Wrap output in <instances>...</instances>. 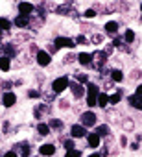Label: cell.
<instances>
[{
    "label": "cell",
    "instance_id": "cell-10",
    "mask_svg": "<svg viewBox=\"0 0 142 157\" xmlns=\"http://www.w3.org/2000/svg\"><path fill=\"white\" fill-rule=\"evenodd\" d=\"M39 151H41V155H54L55 153V146L54 144H43L39 148Z\"/></svg>",
    "mask_w": 142,
    "mask_h": 157
},
{
    "label": "cell",
    "instance_id": "cell-29",
    "mask_svg": "<svg viewBox=\"0 0 142 157\" xmlns=\"http://www.w3.org/2000/svg\"><path fill=\"white\" fill-rule=\"evenodd\" d=\"M48 126H54V128H61V126H63V124H61V122H59V120H52V122H50V124H48Z\"/></svg>",
    "mask_w": 142,
    "mask_h": 157
},
{
    "label": "cell",
    "instance_id": "cell-12",
    "mask_svg": "<svg viewBox=\"0 0 142 157\" xmlns=\"http://www.w3.org/2000/svg\"><path fill=\"white\" fill-rule=\"evenodd\" d=\"M129 104L133 105V107H136V109H140L142 111V96H129Z\"/></svg>",
    "mask_w": 142,
    "mask_h": 157
},
{
    "label": "cell",
    "instance_id": "cell-9",
    "mask_svg": "<svg viewBox=\"0 0 142 157\" xmlns=\"http://www.w3.org/2000/svg\"><path fill=\"white\" fill-rule=\"evenodd\" d=\"M28 24H30V17H24V15H17V17H15V26L26 28Z\"/></svg>",
    "mask_w": 142,
    "mask_h": 157
},
{
    "label": "cell",
    "instance_id": "cell-17",
    "mask_svg": "<svg viewBox=\"0 0 142 157\" xmlns=\"http://www.w3.org/2000/svg\"><path fill=\"white\" fill-rule=\"evenodd\" d=\"M109 131H111V129H109V126H107V124H102V126H98V128H96V131H94V133H96L98 137H102V135H109Z\"/></svg>",
    "mask_w": 142,
    "mask_h": 157
},
{
    "label": "cell",
    "instance_id": "cell-25",
    "mask_svg": "<svg viewBox=\"0 0 142 157\" xmlns=\"http://www.w3.org/2000/svg\"><path fill=\"white\" fill-rule=\"evenodd\" d=\"M66 157H81V153L78 150H68L66 151Z\"/></svg>",
    "mask_w": 142,
    "mask_h": 157
},
{
    "label": "cell",
    "instance_id": "cell-23",
    "mask_svg": "<svg viewBox=\"0 0 142 157\" xmlns=\"http://www.w3.org/2000/svg\"><path fill=\"white\" fill-rule=\"evenodd\" d=\"M87 105H89V107H94V105H96V96L89 94V96H87Z\"/></svg>",
    "mask_w": 142,
    "mask_h": 157
},
{
    "label": "cell",
    "instance_id": "cell-13",
    "mask_svg": "<svg viewBox=\"0 0 142 157\" xmlns=\"http://www.w3.org/2000/svg\"><path fill=\"white\" fill-rule=\"evenodd\" d=\"M91 59H92V56H91V54H85V52H81V54L78 56V61H80L81 65H85V67L91 65Z\"/></svg>",
    "mask_w": 142,
    "mask_h": 157
},
{
    "label": "cell",
    "instance_id": "cell-36",
    "mask_svg": "<svg viewBox=\"0 0 142 157\" xmlns=\"http://www.w3.org/2000/svg\"><path fill=\"white\" fill-rule=\"evenodd\" d=\"M89 157H100V155H98V153H91Z\"/></svg>",
    "mask_w": 142,
    "mask_h": 157
},
{
    "label": "cell",
    "instance_id": "cell-24",
    "mask_svg": "<svg viewBox=\"0 0 142 157\" xmlns=\"http://www.w3.org/2000/svg\"><path fill=\"white\" fill-rule=\"evenodd\" d=\"M118 102H120V93H116V94L109 96V104H118Z\"/></svg>",
    "mask_w": 142,
    "mask_h": 157
},
{
    "label": "cell",
    "instance_id": "cell-3",
    "mask_svg": "<svg viewBox=\"0 0 142 157\" xmlns=\"http://www.w3.org/2000/svg\"><path fill=\"white\" fill-rule=\"evenodd\" d=\"M50 61H52V57H50V54H48L46 50H39V52H37V63H39L41 67L50 65Z\"/></svg>",
    "mask_w": 142,
    "mask_h": 157
},
{
    "label": "cell",
    "instance_id": "cell-22",
    "mask_svg": "<svg viewBox=\"0 0 142 157\" xmlns=\"http://www.w3.org/2000/svg\"><path fill=\"white\" fill-rule=\"evenodd\" d=\"M0 28H4V30H9V28H11V22H9L8 19H4V17H2V19H0Z\"/></svg>",
    "mask_w": 142,
    "mask_h": 157
},
{
    "label": "cell",
    "instance_id": "cell-30",
    "mask_svg": "<svg viewBox=\"0 0 142 157\" xmlns=\"http://www.w3.org/2000/svg\"><path fill=\"white\" fill-rule=\"evenodd\" d=\"M76 78H78V80H80V82H83V83L87 82V74H80V76L76 74Z\"/></svg>",
    "mask_w": 142,
    "mask_h": 157
},
{
    "label": "cell",
    "instance_id": "cell-15",
    "mask_svg": "<svg viewBox=\"0 0 142 157\" xmlns=\"http://www.w3.org/2000/svg\"><path fill=\"white\" fill-rule=\"evenodd\" d=\"M9 57H6V56H2L0 57V70H4V72H8L9 70Z\"/></svg>",
    "mask_w": 142,
    "mask_h": 157
},
{
    "label": "cell",
    "instance_id": "cell-21",
    "mask_svg": "<svg viewBox=\"0 0 142 157\" xmlns=\"http://www.w3.org/2000/svg\"><path fill=\"white\" fill-rule=\"evenodd\" d=\"M21 153H22V157H28L30 155V144L28 142H22L21 144Z\"/></svg>",
    "mask_w": 142,
    "mask_h": 157
},
{
    "label": "cell",
    "instance_id": "cell-2",
    "mask_svg": "<svg viewBox=\"0 0 142 157\" xmlns=\"http://www.w3.org/2000/svg\"><path fill=\"white\" fill-rule=\"evenodd\" d=\"M96 118H98V117H96L92 111H85V113L81 115V124H83V126H94V124H96Z\"/></svg>",
    "mask_w": 142,
    "mask_h": 157
},
{
    "label": "cell",
    "instance_id": "cell-34",
    "mask_svg": "<svg viewBox=\"0 0 142 157\" xmlns=\"http://www.w3.org/2000/svg\"><path fill=\"white\" fill-rule=\"evenodd\" d=\"M120 44H122V41H120V39L116 37V39H114V46H120Z\"/></svg>",
    "mask_w": 142,
    "mask_h": 157
},
{
    "label": "cell",
    "instance_id": "cell-16",
    "mask_svg": "<svg viewBox=\"0 0 142 157\" xmlns=\"http://www.w3.org/2000/svg\"><path fill=\"white\" fill-rule=\"evenodd\" d=\"M116 30H118V24H116L114 21H111V22H107V24H105V32H107V33L114 35V33H116Z\"/></svg>",
    "mask_w": 142,
    "mask_h": 157
},
{
    "label": "cell",
    "instance_id": "cell-19",
    "mask_svg": "<svg viewBox=\"0 0 142 157\" xmlns=\"http://www.w3.org/2000/svg\"><path fill=\"white\" fill-rule=\"evenodd\" d=\"M37 131H39V135H48L50 133V126L48 124H39L37 126Z\"/></svg>",
    "mask_w": 142,
    "mask_h": 157
},
{
    "label": "cell",
    "instance_id": "cell-11",
    "mask_svg": "<svg viewBox=\"0 0 142 157\" xmlns=\"http://www.w3.org/2000/svg\"><path fill=\"white\" fill-rule=\"evenodd\" d=\"M87 142H89V146H91V148H98V146H100V137H98L96 133H89Z\"/></svg>",
    "mask_w": 142,
    "mask_h": 157
},
{
    "label": "cell",
    "instance_id": "cell-6",
    "mask_svg": "<svg viewBox=\"0 0 142 157\" xmlns=\"http://www.w3.org/2000/svg\"><path fill=\"white\" fill-rule=\"evenodd\" d=\"M70 135H72L74 139H81V137H85L87 135V131H85V128L83 126H72V129H70Z\"/></svg>",
    "mask_w": 142,
    "mask_h": 157
},
{
    "label": "cell",
    "instance_id": "cell-8",
    "mask_svg": "<svg viewBox=\"0 0 142 157\" xmlns=\"http://www.w3.org/2000/svg\"><path fill=\"white\" fill-rule=\"evenodd\" d=\"M107 104H109V94H107V93H100V94L96 96V105L107 107Z\"/></svg>",
    "mask_w": 142,
    "mask_h": 157
},
{
    "label": "cell",
    "instance_id": "cell-7",
    "mask_svg": "<svg viewBox=\"0 0 142 157\" xmlns=\"http://www.w3.org/2000/svg\"><path fill=\"white\" fill-rule=\"evenodd\" d=\"M19 13L24 17H30V13H33V4H28V2L19 4Z\"/></svg>",
    "mask_w": 142,
    "mask_h": 157
},
{
    "label": "cell",
    "instance_id": "cell-5",
    "mask_svg": "<svg viewBox=\"0 0 142 157\" xmlns=\"http://www.w3.org/2000/svg\"><path fill=\"white\" fill-rule=\"evenodd\" d=\"M15 102H17L15 93H4V94H2V104H4V107H11V105H15Z\"/></svg>",
    "mask_w": 142,
    "mask_h": 157
},
{
    "label": "cell",
    "instance_id": "cell-14",
    "mask_svg": "<svg viewBox=\"0 0 142 157\" xmlns=\"http://www.w3.org/2000/svg\"><path fill=\"white\" fill-rule=\"evenodd\" d=\"M70 89H72V93H74V96H83V93H85V89H83V85H80V83H74V85H70Z\"/></svg>",
    "mask_w": 142,
    "mask_h": 157
},
{
    "label": "cell",
    "instance_id": "cell-32",
    "mask_svg": "<svg viewBox=\"0 0 142 157\" xmlns=\"http://www.w3.org/2000/svg\"><path fill=\"white\" fill-rule=\"evenodd\" d=\"M4 157H17V153L15 151H8V153H4Z\"/></svg>",
    "mask_w": 142,
    "mask_h": 157
},
{
    "label": "cell",
    "instance_id": "cell-37",
    "mask_svg": "<svg viewBox=\"0 0 142 157\" xmlns=\"http://www.w3.org/2000/svg\"><path fill=\"white\" fill-rule=\"evenodd\" d=\"M140 10H142V4H140Z\"/></svg>",
    "mask_w": 142,
    "mask_h": 157
},
{
    "label": "cell",
    "instance_id": "cell-28",
    "mask_svg": "<svg viewBox=\"0 0 142 157\" xmlns=\"http://www.w3.org/2000/svg\"><path fill=\"white\" fill-rule=\"evenodd\" d=\"M65 148H66V151L68 150H74V142L72 140H65Z\"/></svg>",
    "mask_w": 142,
    "mask_h": 157
},
{
    "label": "cell",
    "instance_id": "cell-18",
    "mask_svg": "<svg viewBox=\"0 0 142 157\" xmlns=\"http://www.w3.org/2000/svg\"><path fill=\"white\" fill-rule=\"evenodd\" d=\"M111 78H113V82L118 83V82L124 80V74H122V70H113V72H111Z\"/></svg>",
    "mask_w": 142,
    "mask_h": 157
},
{
    "label": "cell",
    "instance_id": "cell-33",
    "mask_svg": "<svg viewBox=\"0 0 142 157\" xmlns=\"http://www.w3.org/2000/svg\"><path fill=\"white\" fill-rule=\"evenodd\" d=\"M30 96H32V98H37V96H39V93H37V91H30Z\"/></svg>",
    "mask_w": 142,
    "mask_h": 157
},
{
    "label": "cell",
    "instance_id": "cell-1",
    "mask_svg": "<svg viewBox=\"0 0 142 157\" xmlns=\"http://www.w3.org/2000/svg\"><path fill=\"white\" fill-rule=\"evenodd\" d=\"M52 89H54V93H63L65 89H68V78L61 76V78H57V80H54Z\"/></svg>",
    "mask_w": 142,
    "mask_h": 157
},
{
    "label": "cell",
    "instance_id": "cell-31",
    "mask_svg": "<svg viewBox=\"0 0 142 157\" xmlns=\"http://www.w3.org/2000/svg\"><path fill=\"white\" fill-rule=\"evenodd\" d=\"M135 96H142V85H138V87H136V93H135Z\"/></svg>",
    "mask_w": 142,
    "mask_h": 157
},
{
    "label": "cell",
    "instance_id": "cell-26",
    "mask_svg": "<svg viewBox=\"0 0 142 157\" xmlns=\"http://www.w3.org/2000/svg\"><path fill=\"white\" fill-rule=\"evenodd\" d=\"M122 126H124V128H125V129H131V128H133V122H131V120H129V118H125V120H124V122H122Z\"/></svg>",
    "mask_w": 142,
    "mask_h": 157
},
{
    "label": "cell",
    "instance_id": "cell-4",
    "mask_svg": "<svg viewBox=\"0 0 142 157\" xmlns=\"http://www.w3.org/2000/svg\"><path fill=\"white\" fill-rule=\"evenodd\" d=\"M55 46L57 48H74V41L68 37H57L55 39Z\"/></svg>",
    "mask_w": 142,
    "mask_h": 157
},
{
    "label": "cell",
    "instance_id": "cell-27",
    "mask_svg": "<svg viewBox=\"0 0 142 157\" xmlns=\"http://www.w3.org/2000/svg\"><path fill=\"white\" fill-rule=\"evenodd\" d=\"M85 17H87V19H92V17H96V11H94V10H87V11H85Z\"/></svg>",
    "mask_w": 142,
    "mask_h": 157
},
{
    "label": "cell",
    "instance_id": "cell-35",
    "mask_svg": "<svg viewBox=\"0 0 142 157\" xmlns=\"http://www.w3.org/2000/svg\"><path fill=\"white\" fill-rule=\"evenodd\" d=\"M120 144H122V146H125V144H127V140H125V137H122V139H120Z\"/></svg>",
    "mask_w": 142,
    "mask_h": 157
},
{
    "label": "cell",
    "instance_id": "cell-20",
    "mask_svg": "<svg viewBox=\"0 0 142 157\" xmlns=\"http://www.w3.org/2000/svg\"><path fill=\"white\" fill-rule=\"evenodd\" d=\"M124 39H125V43H133V41H135V32H133V30H125Z\"/></svg>",
    "mask_w": 142,
    "mask_h": 157
}]
</instances>
